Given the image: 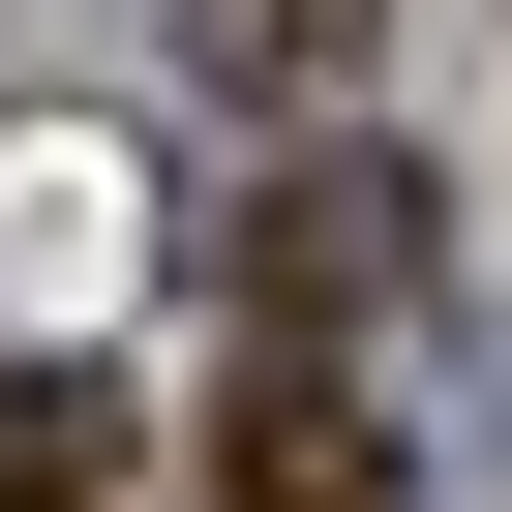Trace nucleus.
<instances>
[{
	"label": "nucleus",
	"mask_w": 512,
	"mask_h": 512,
	"mask_svg": "<svg viewBox=\"0 0 512 512\" xmlns=\"http://www.w3.org/2000/svg\"><path fill=\"white\" fill-rule=\"evenodd\" d=\"M392 272H422V181H392V151H332V181H272V241H241V302H272L302 362H332V332H362Z\"/></svg>",
	"instance_id": "nucleus-1"
},
{
	"label": "nucleus",
	"mask_w": 512,
	"mask_h": 512,
	"mask_svg": "<svg viewBox=\"0 0 512 512\" xmlns=\"http://www.w3.org/2000/svg\"><path fill=\"white\" fill-rule=\"evenodd\" d=\"M211 512H392V422L272 332V362H241V422H211Z\"/></svg>",
	"instance_id": "nucleus-2"
},
{
	"label": "nucleus",
	"mask_w": 512,
	"mask_h": 512,
	"mask_svg": "<svg viewBox=\"0 0 512 512\" xmlns=\"http://www.w3.org/2000/svg\"><path fill=\"white\" fill-rule=\"evenodd\" d=\"M0 512H151V452H121L91 362H0Z\"/></svg>",
	"instance_id": "nucleus-3"
},
{
	"label": "nucleus",
	"mask_w": 512,
	"mask_h": 512,
	"mask_svg": "<svg viewBox=\"0 0 512 512\" xmlns=\"http://www.w3.org/2000/svg\"><path fill=\"white\" fill-rule=\"evenodd\" d=\"M181 61H211V91H272V121H302V91H362V0H181Z\"/></svg>",
	"instance_id": "nucleus-4"
}]
</instances>
